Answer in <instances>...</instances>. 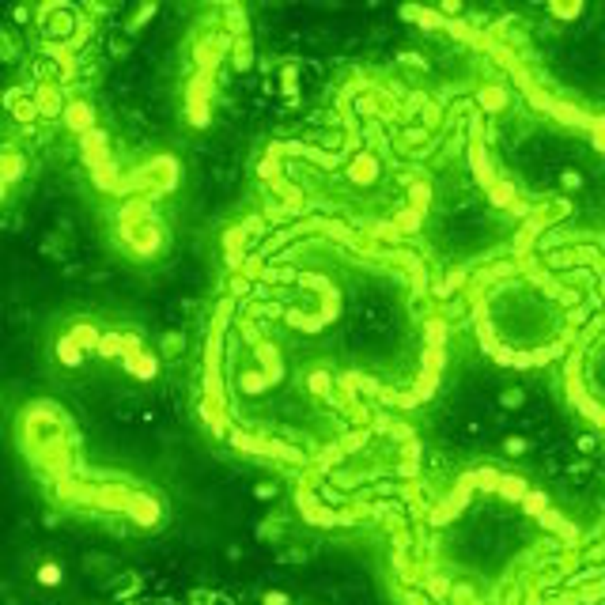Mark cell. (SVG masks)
<instances>
[{"label":"cell","instance_id":"9","mask_svg":"<svg viewBox=\"0 0 605 605\" xmlns=\"http://www.w3.org/2000/svg\"><path fill=\"white\" fill-rule=\"evenodd\" d=\"M235 68H250V42H242L235 50Z\"/></svg>","mask_w":605,"mask_h":605},{"label":"cell","instance_id":"6","mask_svg":"<svg viewBox=\"0 0 605 605\" xmlns=\"http://www.w3.org/2000/svg\"><path fill=\"white\" fill-rule=\"evenodd\" d=\"M548 15H556V19H575V15H583V4H568V8H560V4H552V8H545Z\"/></svg>","mask_w":605,"mask_h":605},{"label":"cell","instance_id":"4","mask_svg":"<svg viewBox=\"0 0 605 605\" xmlns=\"http://www.w3.org/2000/svg\"><path fill=\"white\" fill-rule=\"evenodd\" d=\"M499 405L503 409H522L526 405V390H522V386H503V390H499Z\"/></svg>","mask_w":605,"mask_h":605},{"label":"cell","instance_id":"8","mask_svg":"<svg viewBox=\"0 0 605 605\" xmlns=\"http://www.w3.org/2000/svg\"><path fill=\"white\" fill-rule=\"evenodd\" d=\"M560 182H564V189H583V174L579 171H564Z\"/></svg>","mask_w":605,"mask_h":605},{"label":"cell","instance_id":"1","mask_svg":"<svg viewBox=\"0 0 605 605\" xmlns=\"http://www.w3.org/2000/svg\"><path fill=\"white\" fill-rule=\"evenodd\" d=\"M57 360L64 363V367H80V363H84V360H87V352H84V348H80V344H76V341H72V337H68V333H64V337H61V341H57Z\"/></svg>","mask_w":605,"mask_h":605},{"label":"cell","instance_id":"3","mask_svg":"<svg viewBox=\"0 0 605 605\" xmlns=\"http://www.w3.org/2000/svg\"><path fill=\"white\" fill-rule=\"evenodd\" d=\"M68 337H72V341H76L84 352H91V348H99V344H102V337H99V329H95V326H76Z\"/></svg>","mask_w":605,"mask_h":605},{"label":"cell","instance_id":"2","mask_svg":"<svg viewBox=\"0 0 605 605\" xmlns=\"http://www.w3.org/2000/svg\"><path fill=\"white\" fill-rule=\"evenodd\" d=\"M125 371L136 378H151L156 375V356H144V352H129L125 356Z\"/></svg>","mask_w":605,"mask_h":605},{"label":"cell","instance_id":"5","mask_svg":"<svg viewBox=\"0 0 605 605\" xmlns=\"http://www.w3.org/2000/svg\"><path fill=\"white\" fill-rule=\"evenodd\" d=\"M61 575H64V571L57 568V564H42V568H38V583H42V586H57Z\"/></svg>","mask_w":605,"mask_h":605},{"label":"cell","instance_id":"7","mask_svg":"<svg viewBox=\"0 0 605 605\" xmlns=\"http://www.w3.org/2000/svg\"><path fill=\"white\" fill-rule=\"evenodd\" d=\"M68 121H72V129H84L87 125V106H68Z\"/></svg>","mask_w":605,"mask_h":605}]
</instances>
